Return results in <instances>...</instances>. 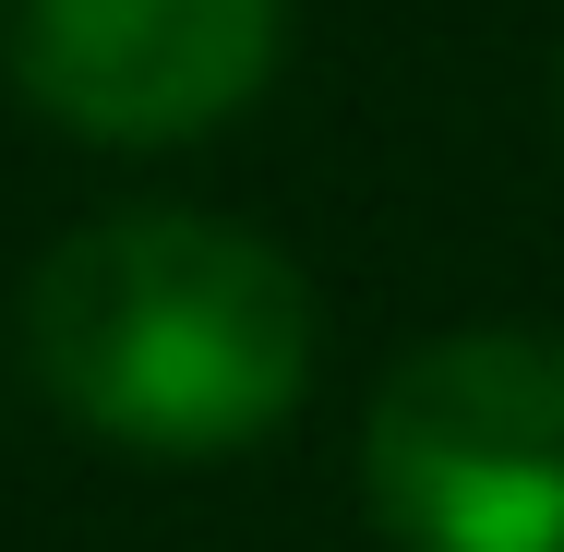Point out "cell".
<instances>
[{
    "mask_svg": "<svg viewBox=\"0 0 564 552\" xmlns=\"http://www.w3.org/2000/svg\"><path fill=\"white\" fill-rule=\"evenodd\" d=\"M24 360L61 421L132 456H240L313 385V289L252 228L132 205L36 264Z\"/></svg>",
    "mask_w": 564,
    "mask_h": 552,
    "instance_id": "obj_1",
    "label": "cell"
},
{
    "mask_svg": "<svg viewBox=\"0 0 564 552\" xmlns=\"http://www.w3.org/2000/svg\"><path fill=\"white\" fill-rule=\"evenodd\" d=\"M360 480L397 552H564V336H433L372 385Z\"/></svg>",
    "mask_w": 564,
    "mask_h": 552,
    "instance_id": "obj_2",
    "label": "cell"
},
{
    "mask_svg": "<svg viewBox=\"0 0 564 552\" xmlns=\"http://www.w3.org/2000/svg\"><path fill=\"white\" fill-rule=\"evenodd\" d=\"M289 0H24L12 85L85 144H193L264 97Z\"/></svg>",
    "mask_w": 564,
    "mask_h": 552,
    "instance_id": "obj_3",
    "label": "cell"
}]
</instances>
